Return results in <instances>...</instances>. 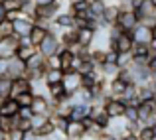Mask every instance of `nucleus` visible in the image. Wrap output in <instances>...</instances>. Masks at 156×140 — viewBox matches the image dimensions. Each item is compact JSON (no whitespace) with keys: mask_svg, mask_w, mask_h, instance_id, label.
<instances>
[{"mask_svg":"<svg viewBox=\"0 0 156 140\" xmlns=\"http://www.w3.org/2000/svg\"><path fill=\"white\" fill-rule=\"evenodd\" d=\"M117 26L121 28L125 34H130V32L138 26V16H136V12L130 10V8H121V14H119Z\"/></svg>","mask_w":156,"mask_h":140,"instance_id":"1","label":"nucleus"},{"mask_svg":"<svg viewBox=\"0 0 156 140\" xmlns=\"http://www.w3.org/2000/svg\"><path fill=\"white\" fill-rule=\"evenodd\" d=\"M36 49H38V53L44 57V59H48V57L57 55V51L61 49V44H59V40H57L55 36H51L50 32H48V36L44 38V42L40 44Z\"/></svg>","mask_w":156,"mask_h":140,"instance_id":"2","label":"nucleus"},{"mask_svg":"<svg viewBox=\"0 0 156 140\" xmlns=\"http://www.w3.org/2000/svg\"><path fill=\"white\" fill-rule=\"evenodd\" d=\"M125 109H126V105L121 103L119 99H107V101L103 103V113L111 118V121L122 118L125 117Z\"/></svg>","mask_w":156,"mask_h":140,"instance_id":"3","label":"nucleus"},{"mask_svg":"<svg viewBox=\"0 0 156 140\" xmlns=\"http://www.w3.org/2000/svg\"><path fill=\"white\" fill-rule=\"evenodd\" d=\"M18 51V38L10 36V38H0V59L8 61L12 57H16Z\"/></svg>","mask_w":156,"mask_h":140,"instance_id":"4","label":"nucleus"},{"mask_svg":"<svg viewBox=\"0 0 156 140\" xmlns=\"http://www.w3.org/2000/svg\"><path fill=\"white\" fill-rule=\"evenodd\" d=\"M28 67L26 61L18 59V57H12V59L6 61V77L8 79H18V77H26Z\"/></svg>","mask_w":156,"mask_h":140,"instance_id":"5","label":"nucleus"},{"mask_svg":"<svg viewBox=\"0 0 156 140\" xmlns=\"http://www.w3.org/2000/svg\"><path fill=\"white\" fill-rule=\"evenodd\" d=\"M32 114H44V117L50 118L51 117V101L44 95H34V101H32Z\"/></svg>","mask_w":156,"mask_h":140,"instance_id":"6","label":"nucleus"},{"mask_svg":"<svg viewBox=\"0 0 156 140\" xmlns=\"http://www.w3.org/2000/svg\"><path fill=\"white\" fill-rule=\"evenodd\" d=\"M12 26H14V36L16 38H28L30 32H32V28H34V20L18 16V18L12 22Z\"/></svg>","mask_w":156,"mask_h":140,"instance_id":"7","label":"nucleus"},{"mask_svg":"<svg viewBox=\"0 0 156 140\" xmlns=\"http://www.w3.org/2000/svg\"><path fill=\"white\" fill-rule=\"evenodd\" d=\"M133 46H134V42H133V38H130V34H125V32H122L115 42H111L109 49H113V51H117V53H130L133 51Z\"/></svg>","mask_w":156,"mask_h":140,"instance_id":"8","label":"nucleus"},{"mask_svg":"<svg viewBox=\"0 0 156 140\" xmlns=\"http://www.w3.org/2000/svg\"><path fill=\"white\" fill-rule=\"evenodd\" d=\"M61 85H63V89H65L69 95L75 93V91H79V89H81V75H79L77 71H65Z\"/></svg>","mask_w":156,"mask_h":140,"instance_id":"9","label":"nucleus"},{"mask_svg":"<svg viewBox=\"0 0 156 140\" xmlns=\"http://www.w3.org/2000/svg\"><path fill=\"white\" fill-rule=\"evenodd\" d=\"M119 14H121V8H119V4H107L103 16H101V20H99L101 26H105V28L115 26V24H117V20H119Z\"/></svg>","mask_w":156,"mask_h":140,"instance_id":"10","label":"nucleus"},{"mask_svg":"<svg viewBox=\"0 0 156 140\" xmlns=\"http://www.w3.org/2000/svg\"><path fill=\"white\" fill-rule=\"evenodd\" d=\"M130 38H133V42L138 44V46H148L150 40H152V32H150V28L138 24V26L130 32Z\"/></svg>","mask_w":156,"mask_h":140,"instance_id":"11","label":"nucleus"},{"mask_svg":"<svg viewBox=\"0 0 156 140\" xmlns=\"http://www.w3.org/2000/svg\"><path fill=\"white\" fill-rule=\"evenodd\" d=\"M63 136L67 138V140H83L85 136H87V130L83 128V124H81V122L69 121V126H67V130H65Z\"/></svg>","mask_w":156,"mask_h":140,"instance_id":"12","label":"nucleus"},{"mask_svg":"<svg viewBox=\"0 0 156 140\" xmlns=\"http://www.w3.org/2000/svg\"><path fill=\"white\" fill-rule=\"evenodd\" d=\"M22 93H32V85L26 77H18V79H12V91H10V99L18 97Z\"/></svg>","mask_w":156,"mask_h":140,"instance_id":"13","label":"nucleus"},{"mask_svg":"<svg viewBox=\"0 0 156 140\" xmlns=\"http://www.w3.org/2000/svg\"><path fill=\"white\" fill-rule=\"evenodd\" d=\"M18 110H20L18 103H16L14 99H6V101L2 103V107H0V117L14 118V117H18Z\"/></svg>","mask_w":156,"mask_h":140,"instance_id":"14","label":"nucleus"},{"mask_svg":"<svg viewBox=\"0 0 156 140\" xmlns=\"http://www.w3.org/2000/svg\"><path fill=\"white\" fill-rule=\"evenodd\" d=\"M53 24H55L59 30H73V16L69 14V10L67 12H59V14L53 18Z\"/></svg>","mask_w":156,"mask_h":140,"instance_id":"15","label":"nucleus"},{"mask_svg":"<svg viewBox=\"0 0 156 140\" xmlns=\"http://www.w3.org/2000/svg\"><path fill=\"white\" fill-rule=\"evenodd\" d=\"M73 53L69 51V49L61 47L59 51H57V59H59V65H61V71H71V63H73Z\"/></svg>","mask_w":156,"mask_h":140,"instance_id":"16","label":"nucleus"},{"mask_svg":"<svg viewBox=\"0 0 156 140\" xmlns=\"http://www.w3.org/2000/svg\"><path fill=\"white\" fill-rule=\"evenodd\" d=\"M89 113H91V105H73L71 107V114H69V121H83L85 117H89Z\"/></svg>","mask_w":156,"mask_h":140,"instance_id":"17","label":"nucleus"},{"mask_svg":"<svg viewBox=\"0 0 156 140\" xmlns=\"http://www.w3.org/2000/svg\"><path fill=\"white\" fill-rule=\"evenodd\" d=\"M46 36H48V30H46V28L34 24V28H32V32H30V36H28V38H30V44H32V46L38 47L40 44L44 42V38H46Z\"/></svg>","mask_w":156,"mask_h":140,"instance_id":"18","label":"nucleus"},{"mask_svg":"<svg viewBox=\"0 0 156 140\" xmlns=\"http://www.w3.org/2000/svg\"><path fill=\"white\" fill-rule=\"evenodd\" d=\"M63 81V71L61 69H46L44 73V83L50 87V85H57Z\"/></svg>","mask_w":156,"mask_h":140,"instance_id":"19","label":"nucleus"},{"mask_svg":"<svg viewBox=\"0 0 156 140\" xmlns=\"http://www.w3.org/2000/svg\"><path fill=\"white\" fill-rule=\"evenodd\" d=\"M105 8H107V2H105V0H89V14H91L93 18L101 20Z\"/></svg>","mask_w":156,"mask_h":140,"instance_id":"20","label":"nucleus"},{"mask_svg":"<svg viewBox=\"0 0 156 140\" xmlns=\"http://www.w3.org/2000/svg\"><path fill=\"white\" fill-rule=\"evenodd\" d=\"M134 12H136V16H138V22H140L142 18H148V16H156V8L148 2V0H142V4Z\"/></svg>","mask_w":156,"mask_h":140,"instance_id":"21","label":"nucleus"},{"mask_svg":"<svg viewBox=\"0 0 156 140\" xmlns=\"http://www.w3.org/2000/svg\"><path fill=\"white\" fill-rule=\"evenodd\" d=\"M156 97L154 89L150 87V85H142V87H136V99L138 103H146V101H152Z\"/></svg>","mask_w":156,"mask_h":140,"instance_id":"22","label":"nucleus"},{"mask_svg":"<svg viewBox=\"0 0 156 140\" xmlns=\"http://www.w3.org/2000/svg\"><path fill=\"white\" fill-rule=\"evenodd\" d=\"M130 53H133V59H148V57H152L148 46H138V44L133 46V51Z\"/></svg>","mask_w":156,"mask_h":140,"instance_id":"23","label":"nucleus"},{"mask_svg":"<svg viewBox=\"0 0 156 140\" xmlns=\"http://www.w3.org/2000/svg\"><path fill=\"white\" fill-rule=\"evenodd\" d=\"M125 118L129 124H140L138 122V107H130V105H126V109H125Z\"/></svg>","mask_w":156,"mask_h":140,"instance_id":"24","label":"nucleus"},{"mask_svg":"<svg viewBox=\"0 0 156 140\" xmlns=\"http://www.w3.org/2000/svg\"><path fill=\"white\" fill-rule=\"evenodd\" d=\"M53 132H55V126H53V122H51V118H50V121H48L42 128L36 130V132H32V134H34V136H38V138H50Z\"/></svg>","mask_w":156,"mask_h":140,"instance_id":"25","label":"nucleus"},{"mask_svg":"<svg viewBox=\"0 0 156 140\" xmlns=\"http://www.w3.org/2000/svg\"><path fill=\"white\" fill-rule=\"evenodd\" d=\"M22 4H24V0H4V2H0V6L4 8V12H16V14H20Z\"/></svg>","mask_w":156,"mask_h":140,"instance_id":"26","label":"nucleus"},{"mask_svg":"<svg viewBox=\"0 0 156 140\" xmlns=\"http://www.w3.org/2000/svg\"><path fill=\"white\" fill-rule=\"evenodd\" d=\"M20 16H24V18H30V20H34V16H36V4L32 2V0H24V4H22V10H20Z\"/></svg>","mask_w":156,"mask_h":140,"instance_id":"27","label":"nucleus"},{"mask_svg":"<svg viewBox=\"0 0 156 140\" xmlns=\"http://www.w3.org/2000/svg\"><path fill=\"white\" fill-rule=\"evenodd\" d=\"M133 65V53H117V67L129 69Z\"/></svg>","mask_w":156,"mask_h":140,"instance_id":"28","label":"nucleus"},{"mask_svg":"<svg viewBox=\"0 0 156 140\" xmlns=\"http://www.w3.org/2000/svg\"><path fill=\"white\" fill-rule=\"evenodd\" d=\"M50 121L48 117H44V114H32V118H30V124H32V132H36V130H40L46 122Z\"/></svg>","mask_w":156,"mask_h":140,"instance_id":"29","label":"nucleus"},{"mask_svg":"<svg viewBox=\"0 0 156 140\" xmlns=\"http://www.w3.org/2000/svg\"><path fill=\"white\" fill-rule=\"evenodd\" d=\"M36 51H38V49H36V47H32V46L18 47V51H16V57H18V59H22V61H28V59H30V57L34 55Z\"/></svg>","mask_w":156,"mask_h":140,"instance_id":"30","label":"nucleus"},{"mask_svg":"<svg viewBox=\"0 0 156 140\" xmlns=\"http://www.w3.org/2000/svg\"><path fill=\"white\" fill-rule=\"evenodd\" d=\"M10 91H12V79L2 77V79H0V97L10 99Z\"/></svg>","mask_w":156,"mask_h":140,"instance_id":"31","label":"nucleus"},{"mask_svg":"<svg viewBox=\"0 0 156 140\" xmlns=\"http://www.w3.org/2000/svg\"><path fill=\"white\" fill-rule=\"evenodd\" d=\"M10 36H14V26L8 20H2L0 22V38H10Z\"/></svg>","mask_w":156,"mask_h":140,"instance_id":"32","label":"nucleus"},{"mask_svg":"<svg viewBox=\"0 0 156 140\" xmlns=\"http://www.w3.org/2000/svg\"><path fill=\"white\" fill-rule=\"evenodd\" d=\"M14 101L18 103V107H32L34 93H22V95H18V97H14Z\"/></svg>","mask_w":156,"mask_h":140,"instance_id":"33","label":"nucleus"},{"mask_svg":"<svg viewBox=\"0 0 156 140\" xmlns=\"http://www.w3.org/2000/svg\"><path fill=\"white\" fill-rule=\"evenodd\" d=\"M136 138L138 140H154V134H152V128L148 126H140L136 132Z\"/></svg>","mask_w":156,"mask_h":140,"instance_id":"34","label":"nucleus"},{"mask_svg":"<svg viewBox=\"0 0 156 140\" xmlns=\"http://www.w3.org/2000/svg\"><path fill=\"white\" fill-rule=\"evenodd\" d=\"M119 81H122L125 85H133V77H130V69H121L117 75Z\"/></svg>","mask_w":156,"mask_h":140,"instance_id":"35","label":"nucleus"},{"mask_svg":"<svg viewBox=\"0 0 156 140\" xmlns=\"http://www.w3.org/2000/svg\"><path fill=\"white\" fill-rule=\"evenodd\" d=\"M16 128L22 130L24 134H30V132H32V124H30V121H22V118H18V122H16Z\"/></svg>","mask_w":156,"mask_h":140,"instance_id":"36","label":"nucleus"},{"mask_svg":"<svg viewBox=\"0 0 156 140\" xmlns=\"http://www.w3.org/2000/svg\"><path fill=\"white\" fill-rule=\"evenodd\" d=\"M6 140H26V134H24L22 130L14 128V130H10V132L6 134Z\"/></svg>","mask_w":156,"mask_h":140,"instance_id":"37","label":"nucleus"},{"mask_svg":"<svg viewBox=\"0 0 156 140\" xmlns=\"http://www.w3.org/2000/svg\"><path fill=\"white\" fill-rule=\"evenodd\" d=\"M18 118H22V121H30V118H32V109H30V107H20Z\"/></svg>","mask_w":156,"mask_h":140,"instance_id":"38","label":"nucleus"},{"mask_svg":"<svg viewBox=\"0 0 156 140\" xmlns=\"http://www.w3.org/2000/svg\"><path fill=\"white\" fill-rule=\"evenodd\" d=\"M146 67H148L150 75H152V77H156V55H152V57L148 59V65H146Z\"/></svg>","mask_w":156,"mask_h":140,"instance_id":"39","label":"nucleus"},{"mask_svg":"<svg viewBox=\"0 0 156 140\" xmlns=\"http://www.w3.org/2000/svg\"><path fill=\"white\" fill-rule=\"evenodd\" d=\"M32 2L36 4V8H44V6H50V4H53L55 0H32Z\"/></svg>","mask_w":156,"mask_h":140,"instance_id":"40","label":"nucleus"},{"mask_svg":"<svg viewBox=\"0 0 156 140\" xmlns=\"http://www.w3.org/2000/svg\"><path fill=\"white\" fill-rule=\"evenodd\" d=\"M26 46H32L30 38H18V47H26ZM32 47H34V46H32Z\"/></svg>","mask_w":156,"mask_h":140,"instance_id":"41","label":"nucleus"},{"mask_svg":"<svg viewBox=\"0 0 156 140\" xmlns=\"http://www.w3.org/2000/svg\"><path fill=\"white\" fill-rule=\"evenodd\" d=\"M0 77H6V61L0 59Z\"/></svg>","mask_w":156,"mask_h":140,"instance_id":"42","label":"nucleus"},{"mask_svg":"<svg viewBox=\"0 0 156 140\" xmlns=\"http://www.w3.org/2000/svg\"><path fill=\"white\" fill-rule=\"evenodd\" d=\"M97 140H117V138H115V136H111L109 132H103V134H101V136L97 138Z\"/></svg>","mask_w":156,"mask_h":140,"instance_id":"43","label":"nucleus"},{"mask_svg":"<svg viewBox=\"0 0 156 140\" xmlns=\"http://www.w3.org/2000/svg\"><path fill=\"white\" fill-rule=\"evenodd\" d=\"M150 32H152V38H156V26H152V28H150Z\"/></svg>","mask_w":156,"mask_h":140,"instance_id":"44","label":"nucleus"},{"mask_svg":"<svg viewBox=\"0 0 156 140\" xmlns=\"http://www.w3.org/2000/svg\"><path fill=\"white\" fill-rule=\"evenodd\" d=\"M0 140H6V134L4 132H0Z\"/></svg>","mask_w":156,"mask_h":140,"instance_id":"45","label":"nucleus"},{"mask_svg":"<svg viewBox=\"0 0 156 140\" xmlns=\"http://www.w3.org/2000/svg\"><path fill=\"white\" fill-rule=\"evenodd\" d=\"M4 101H6V99H4V97H0V107H2V103H4Z\"/></svg>","mask_w":156,"mask_h":140,"instance_id":"46","label":"nucleus"},{"mask_svg":"<svg viewBox=\"0 0 156 140\" xmlns=\"http://www.w3.org/2000/svg\"><path fill=\"white\" fill-rule=\"evenodd\" d=\"M152 134H154V140H156V126H154V128H152Z\"/></svg>","mask_w":156,"mask_h":140,"instance_id":"47","label":"nucleus"},{"mask_svg":"<svg viewBox=\"0 0 156 140\" xmlns=\"http://www.w3.org/2000/svg\"><path fill=\"white\" fill-rule=\"evenodd\" d=\"M0 2H4V0H0Z\"/></svg>","mask_w":156,"mask_h":140,"instance_id":"48","label":"nucleus"}]
</instances>
